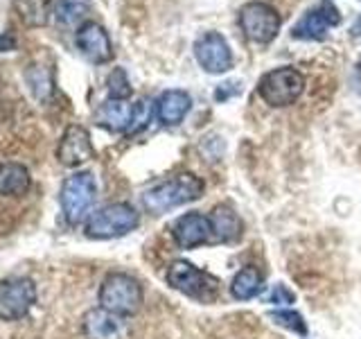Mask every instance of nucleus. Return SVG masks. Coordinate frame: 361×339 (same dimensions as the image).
<instances>
[{"instance_id": "obj_5", "label": "nucleus", "mask_w": 361, "mask_h": 339, "mask_svg": "<svg viewBox=\"0 0 361 339\" xmlns=\"http://www.w3.org/2000/svg\"><path fill=\"white\" fill-rule=\"evenodd\" d=\"M305 90V77L300 71L291 66H282L276 71H269L257 82V93L269 107H289L293 105Z\"/></svg>"}, {"instance_id": "obj_26", "label": "nucleus", "mask_w": 361, "mask_h": 339, "mask_svg": "<svg viewBox=\"0 0 361 339\" xmlns=\"http://www.w3.org/2000/svg\"><path fill=\"white\" fill-rule=\"evenodd\" d=\"M242 93V84L240 82H224L217 86V90H214V100L217 102H226V100H231L235 95H240Z\"/></svg>"}, {"instance_id": "obj_4", "label": "nucleus", "mask_w": 361, "mask_h": 339, "mask_svg": "<svg viewBox=\"0 0 361 339\" xmlns=\"http://www.w3.org/2000/svg\"><path fill=\"white\" fill-rule=\"evenodd\" d=\"M165 278L174 290L201 303H212L219 294V280L208 274V271L188 263V260H174L167 267Z\"/></svg>"}, {"instance_id": "obj_15", "label": "nucleus", "mask_w": 361, "mask_h": 339, "mask_svg": "<svg viewBox=\"0 0 361 339\" xmlns=\"http://www.w3.org/2000/svg\"><path fill=\"white\" fill-rule=\"evenodd\" d=\"M154 109H156V118L161 120L167 127H176L185 120V116L192 109V97L190 93L180 88H169L163 90L158 100L154 102Z\"/></svg>"}, {"instance_id": "obj_17", "label": "nucleus", "mask_w": 361, "mask_h": 339, "mask_svg": "<svg viewBox=\"0 0 361 339\" xmlns=\"http://www.w3.org/2000/svg\"><path fill=\"white\" fill-rule=\"evenodd\" d=\"M23 79L30 88V93L34 100L39 102H48L50 95L54 93V73H52V64H43V61H32L25 73H23Z\"/></svg>"}, {"instance_id": "obj_19", "label": "nucleus", "mask_w": 361, "mask_h": 339, "mask_svg": "<svg viewBox=\"0 0 361 339\" xmlns=\"http://www.w3.org/2000/svg\"><path fill=\"white\" fill-rule=\"evenodd\" d=\"M212 237L217 242H235L242 237V220L231 206H214L210 215Z\"/></svg>"}, {"instance_id": "obj_12", "label": "nucleus", "mask_w": 361, "mask_h": 339, "mask_svg": "<svg viewBox=\"0 0 361 339\" xmlns=\"http://www.w3.org/2000/svg\"><path fill=\"white\" fill-rule=\"evenodd\" d=\"M84 335L86 339H129L131 326L127 316L116 314L104 308H93L84 314Z\"/></svg>"}, {"instance_id": "obj_18", "label": "nucleus", "mask_w": 361, "mask_h": 339, "mask_svg": "<svg viewBox=\"0 0 361 339\" xmlns=\"http://www.w3.org/2000/svg\"><path fill=\"white\" fill-rule=\"evenodd\" d=\"M32 186L30 170L23 163L5 161L0 163V195L3 197H23Z\"/></svg>"}, {"instance_id": "obj_2", "label": "nucleus", "mask_w": 361, "mask_h": 339, "mask_svg": "<svg viewBox=\"0 0 361 339\" xmlns=\"http://www.w3.org/2000/svg\"><path fill=\"white\" fill-rule=\"evenodd\" d=\"M99 308L111 310L122 316H133L142 308L145 292L138 278L122 271H113L99 285Z\"/></svg>"}, {"instance_id": "obj_6", "label": "nucleus", "mask_w": 361, "mask_h": 339, "mask_svg": "<svg viewBox=\"0 0 361 339\" xmlns=\"http://www.w3.org/2000/svg\"><path fill=\"white\" fill-rule=\"evenodd\" d=\"M97 195V184L93 172H77L68 177L61 186V210L68 224H79L90 213Z\"/></svg>"}, {"instance_id": "obj_14", "label": "nucleus", "mask_w": 361, "mask_h": 339, "mask_svg": "<svg viewBox=\"0 0 361 339\" xmlns=\"http://www.w3.org/2000/svg\"><path fill=\"white\" fill-rule=\"evenodd\" d=\"M172 237L180 249H195L212 240V224L210 218L197 210L180 215L172 224Z\"/></svg>"}, {"instance_id": "obj_7", "label": "nucleus", "mask_w": 361, "mask_h": 339, "mask_svg": "<svg viewBox=\"0 0 361 339\" xmlns=\"http://www.w3.org/2000/svg\"><path fill=\"white\" fill-rule=\"evenodd\" d=\"M280 25H282L280 14L267 3L253 0V3H246L240 9V28L251 43H259V45L271 43L278 37Z\"/></svg>"}, {"instance_id": "obj_13", "label": "nucleus", "mask_w": 361, "mask_h": 339, "mask_svg": "<svg viewBox=\"0 0 361 339\" xmlns=\"http://www.w3.org/2000/svg\"><path fill=\"white\" fill-rule=\"evenodd\" d=\"M95 156L93 141H90V131L82 124H68L59 147H56V158L66 167H79Z\"/></svg>"}, {"instance_id": "obj_28", "label": "nucleus", "mask_w": 361, "mask_h": 339, "mask_svg": "<svg viewBox=\"0 0 361 339\" xmlns=\"http://www.w3.org/2000/svg\"><path fill=\"white\" fill-rule=\"evenodd\" d=\"M16 37L11 32H0V52H14L16 50Z\"/></svg>"}, {"instance_id": "obj_8", "label": "nucleus", "mask_w": 361, "mask_h": 339, "mask_svg": "<svg viewBox=\"0 0 361 339\" xmlns=\"http://www.w3.org/2000/svg\"><path fill=\"white\" fill-rule=\"evenodd\" d=\"M39 299L37 285L32 278L16 276L0 282V319L18 321L34 308Z\"/></svg>"}, {"instance_id": "obj_11", "label": "nucleus", "mask_w": 361, "mask_h": 339, "mask_svg": "<svg viewBox=\"0 0 361 339\" xmlns=\"http://www.w3.org/2000/svg\"><path fill=\"white\" fill-rule=\"evenodd\" d=\"M75 45L90 64L102 66L113 59V43L109 32L95 20H84L75 32Z\"/></svg>"}, {"instance_id": "obj_3", "label": "nucleus", "mask_w": 361, "mask_h": 339, "mask_svg": "<svg viewBox=\"0 0 361 339\" xmlns=\"http://www.w3.org/2000/svg\"><path fill=\"white\" fill-rule=\"evenodd\" d=\"M140 224V215L131 203H109V206L90 213L86 220V235L93 240H111L131 233Z\"/></svg>"}, {"instance_id": "obj_1", "label": "nucleus", "mask_w": 361, "mask_h": 339, "mask_svg": "<svg viewBox=\"0 0 361 339\" xmlns=\"http://www.w3.org/2000/svg\"><path fill=\"white\" fill-rule=\"evenodd\" d=\"M203 190H206V184L197 174L183 172L147 190L142 195V206L152 215H163L188 201H197L203 195Z\"/></svg>"}, {"instance_id": "obj_24", "label": "nucleus", "mask_w": 361, "mask_h": 339, "mask_svg": "<svg viewBox=\"0 0 361 339\" xmlns=\"http://www.w3.org/2000/svg\"><path fill=\"white\" fill-rule=\"evenodd\" d=\"M269 319L282 326V328H287V331L291 333H296V335H307V323H305L302 319V314L298 312H293V310H276V312H269Z\"/></svg>"}, {"instance_id": "obj_20", "label": "nucleus", "mask_w": 361, "mask_h": 339, "mask_svg": "<svg viewBox=\"0 0 361 339\" xmlns=\"http://www.w3.org/2000/svg\"><path fill=\"white\" fill-rule=\"evenodd\" d=\"M14 11L25 28H43L54 11V0H14Z\"/></svg>"}, {"instance_id": "obj_10", "label": "nucleus", "mask_w": 361, "mask_h": 339, "mask_svg": "<svg viewBox=\"0 0 361 339\" xmlns=\"http://www.w3.org/2000/svg\"><path fill=\"white\" fill-rule=\"evenodd\" d=\"M195 59L210 75L228 73L233 68V50L219 32H206L195 41Z\"/></svg>"}, {"instance_id": "obj_22", "label": "nucleus", "mask_w": 361, "mask_h": 339, "mask_svg": "<svg viewBox=\"0 0 361 339\" xmlns=\"http://www.w3.org/2000/svg\"><path fill=\"white\" fill-rule=\"evenodd\" d=\"M90 9L88 0H56L52 16L61 25H75L77 20H82Z\"/></svg>"}, {"instance_id": "obj_21", "label": "nucleus", "mask_w": 361, "mask_h": 339, "mask_svg": "<svg viewBox=\"0 0 361 339\" xmlns=\"http://www.w3.org/2000/svg\"><path fill=\"white\" fill-rule=\"evenodd\" d=\"M264 292V276L259 274L257 267H244L237 271L231 282V294L237 301H251Z\"/></svg>"}, {"instance_id": "obj_23", "label": "nucleus", "mask_w": 361, "mask_h": 339, "mask_svg": "<svg viewBox=\"0 0 361 339\" xmlns=\"http://www.w3.org/2000/svg\"><path fill=\"white\" fill-rule=\"evenodd\" d=\"M106 90H109V97L111 100H129L133 88L124 68H113L111 75L106 77Z\"/></svg>"}, {"instance_id": "obj_27", "label": "nucleus", "mask_w": 361, "mask_h": 339, "mask_svg": "<svg viewBox=\"0 0 361 339\" xmlns=\"http://www.w3.org/2000/svg\"><path fill=\"white\" fill-rule=\"evenodd\" d=\"M293 301H296V297H293V292L287 285H276L274 292H271V299H269V303H274V305H287Z\"/></svg>"}, {"instance_id": "obj_16", "label": "nucleus", "mask_w": 361, "mask_h": 339, "mask_svg": "<svg viewBox=\"0 0 361 339\" xmlns=\"http://www.w3.org/2000/svg\"><path fill=\"white\" fill-rule=\"evenodd\" d=\"M133 105H127V100H106L95 111V122L109 131H129L131 127Z\"/></svg>"}, {"instance_id": "obj_25", "label": "nucleus", "mask_w": 361, "mask_h": 339, "mask_svg": "<svg viewBox=\"0 0 361 339\" xmlns=\"http://www.w3.org/2000/svg\"><path fill=\"white\" fill-rule=\"evenodd\" d=\"M154 113H156V109H154L152 102H147V100L135 102V105H133V113H131V127H129V133H135V131L145 129L147 124H149V120H152Z\"/></svg>"}, {"instance_id": "obj_29", "label": "nucleus", "mask_w": 361, "mask_h": 339, "mask_svg": "<svg viewBox=\"0 0 361 339\" xmlns=\"http://www.w3.org/2000/svg\"><path fill=\"white\" fill-rule=\"evenodd\" d=\"M0 90H3V75H0Z\"/></svg>"}, {"instance_id": "obj_9", "label": "nucleus", "mask_w": 361, "mask_h": 339, "mask_svg": "<svg viewBox=\"0 0 361 339\" xmlns=\"http://www.w3.org/2000/svg\"><path fill=\"white\" fill-rule=\"evenodd\" d=\"M338 23H341V14H338V9L330 3V0H323V3L307 9L298 18L296 25L291 28V39L323 41L327 37V32H330L332 28H336Z\"/></svg>"}]
</instances>
